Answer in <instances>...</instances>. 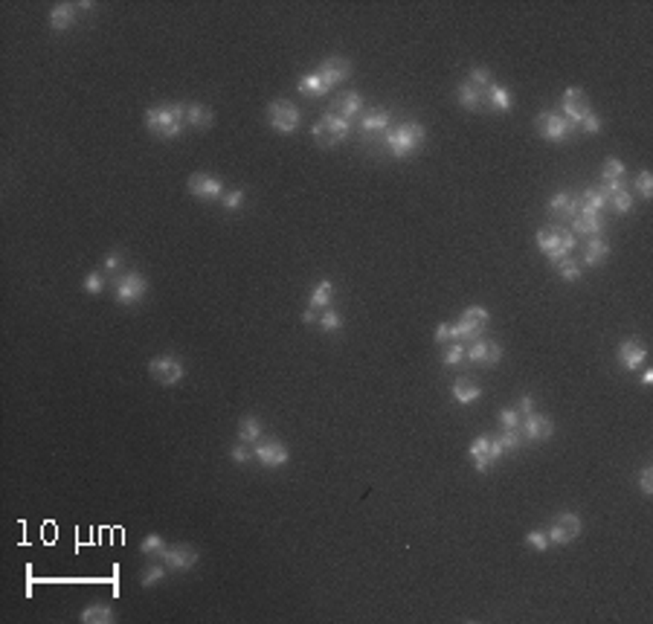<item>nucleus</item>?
<instances>
[{"label":"nucleus","mask_w":653,"mask_h":624,"mask_svg":"<svg viewBox=\"0 0 653 624\" xmlns=\"http://www.w3.org/2000/svg\"><path fill=\"white\" fill-rule=\"evenodd\" d=\"M607 192L604 189H587L584 195L578 198V206L581 209H587V212H601L604 206H607Z\"/></svg>","instance_id":"32"},{"label":"nucleus","mask_w":653,"mask_h":624,"mask_svg":"<svg viewBox=\"0 0 653 624\" xmlns=\"http://www.w3.org/2000/svg\"><path fill=\"white\" fill-rule=\"evenodd\" d=\"M348 134H351V122L343 119L340 114H334V111H328V114L311 128V137H314V142H316L320 149L337 146V142H343Z\"/></svg>","instance_id":"5"},{"label":"nucleus","mask_w":653,"mask_h":624,"mask_svg":"<svg viewBox=\"0 0 653 624\" xmlns=\"http://www.w3.org/2000/svg\"><path fill=\"white\" fill-rule=\"evenodd\" d=\"M535 128H537V134H540L543 139H549V142H567V139L578 131L567 116H563V114H555V111H543V114H537Z\"/></svg>","instance_id":"6"},{"label":"nucleus","mask_w":653,"mask_h":624,"mask_svg":"<svg viewBox=\"0 0 653 624\" xmlns=\"http://www.w3.org/2000/svg\"><path fill=\"white\" fill-rule=\"evenodd\" d=\"M148 374L157 381V383H163V386H174V383H180L183 381V363L174 358V354H157V358L148 360Z\"/></svg>","instance_id":"10"},{"label":"nucleus","mask_w":653,"mask_h":624,"mask_svg":"<svg viewBox=\"0 0 653 624\" xmlns=\"http://www.w3.org/2000/svg\"><path fill=\"white\" fill-rule=\"evenodd\" d=\"M186 186H189V192L195 195V198H201V201H215V198H221V195H224L221 181H218V177H213V174H206V172L192 174Z\"/></svg>","instance_id":"17"},{"label":"nucleus","mask_w":653,"mask_h":624,"mask_svg":"<svg viewBox=\"0 0 653 624\" xmlns=\"http://www.w3.org/2000/svg\"><path fill=\"white\" fill-rule=\"evenodd\" d=\"M520 421H523V416L517 413V409H502V413H500L502 430H520Z\"/></svg>","instance_id":"46"},{"label":"nucleus","mask_w":653,"mask_h":624,"mask_svg":"<svg viewBox=\"0 0 653 624\" xmlns=\"http://www.w3.org/2000/svg\"><path fill=\"white\" fill-rule=\"evenodd\" d=\"M581 531H584V523H581V517L567 511V514H558L552 520V528L546 531V538H549L552 546H567L572 540L581 538Z\"/></svg>","instance_id":"9"},{"label":"nucleus","mask_w":653,"mask_h":624,"mask_svg":"<svg viewBox=\"0 0 653 624\" xmlns=\"http://www.w3.org/2000/svg\"><path fill=\"white\" fill-rule=\"evenodd\" d=\"M433 340H436V343H441V346L450 343V326H447V323H441V326L436 328V337H433Z\"/></svg>","instance_id":"54"},{"label":"nucleus","mask_w":653,"mask_h":624,"mask_svg":"<svg viewBox=\"0 0 653 624\" xmlns=\"http://www.w3.org/2000/svg\"><path fill=\"white\" fill-rule=\"evenodd\" d=\"M424 139H427V131H424V125L421 122H401V125H395V128H390L383 134L386 149H390L395 157H410L418 146H424Z\"/></svg>","instance_id":"2"},{"label":"nucleus","mask_w":653,"mask_h":624,"mask_svg":"<svg viewBox=\"0 0 653 624\" xmlns=\"http://www.w3.org/2000/svg\"><path fill=\"white\" fill-rule=\"evenodd\" d=\"M517 413H520V416H532V413H535V398H532V395H523V398L517 401Z\"/></svg>","instance_id":"53"},{"label":"nucleus","mask_w":653,"mask_h":624,"mask_svg":"<svg viewBox=\"0 0 653 624\" xmlns=\"http://www.w3.org/2000/svg\"><path fill=\"white\" fill-rule=\"evenodd\" d=\"M636 189H639V195L645 201H650L653 198V174L645 169V172H639V177H636Z\"/></svg>","instance_id":"45"},{"label":"nucleus","mask_w":653,"mask_h":624,"mask_svg":"<svg viewBox=\"0 0 653 624\" xmlns=\"http://www.w3.org/2000/svg\"><path fill=\"white\" fill-rule=\"evenodd\" d=\"M502 360V346L497 340H473L468 346V363H476V366H497Z\"/></svg>","instance_id":"15"},{"label":"nucleus","mask_w":653,"mask_h":624,"mask_svg":"<svg viewBox=\"0 0 653 624\" xmlns=\"http://www.w3.org/2000/svg\"><path fill=\"white\" fill-rule=\"evenodd\" d=\"M537 247L543 250L546 256H549L552 264H558L560 259H567L572 250H575V233L569 227H558V224H549V227H543L537 229Z\"/></svg>","instance_id":"3"},{"label":"nucleus","mask_w":653,"mask_h":624,"mask_svg":"<svg viewBox=\"0 0 653 624\" xmlns=\"http://www.w3.org/2000/svg\"><path fill=\"white\" fill-rule=\"evenodd\" d=\"M119 264H122V253H108L105 256V273H116L119 271Z\"/></svg>","instance_id":"52"},{"label":"nucleus","mask_w":653,"mask_h":624,"mask_svg":"<svg viewBox=\"0 0 653 624\" xmlns=\"http://www.w3.org/2000/svg\"><path fill=\"white\" fill-rule=\"evenodd\" d=\"M493 439L502 444L505 453H517V450L523 448V433H520V430H502L500 436H493Z\"/></svg>","instance_id":"37"},{"label":"nucleus","mask_w":653,"mask_h":624,"mask_svg":"<svg viewBox=\"0 0 653 624\" xmlns=\"http://www.w3.org/2000/svg\"><path fill=\"white\" fill-rule=\"evenodd\" d=\"M601 189L607 192V198H610V195L622 192V189H627V186H624V181H604V186H601Z\"/></svg>","instance_id":"56"},{"label":"nucleus","mask_w":653,"mask_h":624,"mask_svg":"<svg viewBox=\"0 0 653 624\" xmlns=\"http://www.w3.org/2000/svg\"><path fill=\"white\" fill-rule=\"evenodd\" d=\"M320 79L325 82V87L331 91V87H337L340 82H346L348 76H351V61L348 59H343V56H328L323 64H320Z\"/></svg>","instance_id":"16"},{"label":"nucleus","mask_w":653,"mask_h":624,"mask_svg":"<svg viewBox=\"0 0 653 624\" xmlns=\"http://www.w3.org/2000/svg\"><path fill=\"white\" fill-rule=\"evenodd\" d=\"M470 462H473V468L479 471V473H488L493 468V462H491V439L488 436H476L473 444H470V450H468Z\"/></svg>","instance_id":"21"},{"label":"nucleus","mask_w":653,"mask_h":624,"mask_svg":"<svg viewBox=\"0 0 653 624\" xmlns=\"http://www.w3.org/2000/svg\"><path fill=\"white\" fill-rule=\"evenodd\" d=\"M520 433H523V441H549L552 433H555V421L549 416H543V413L523 416Z\"/></svg>","instance_id":"13"},{"label":"nucleus","mask_w":653,"mask_h":624,"mask_svg":"<svg viewBox=\"0 0 653 624\" xmlns=\"http://www.w3.org/2000/svg\"><path fill=\"white\" fill-rule=\"evenodd\" d=\"M229 459H233L236 465H247V462L253 459V448H247V444H236V448L229 450Z\"/></svg>","instance_id":"49"},{"label":"nucleus","mask_w":653,"mask_h":624,"mask_svg":"<svg viewBox=\"0 0 653 624\" xmlns=\"http://www.w3.org/2000/svg\"><path fill=\"white\" fill-rule=\"evenodd\" d=\"M102 288H105V276L102 273H87L84 276V294H91V296H99L102 294Z\"/></svg>","instance_id":"44"},{"label":"nucleus","mask_w":653,"mask_h":624,"mask_svg":"<svg viewBox=\"0 0 653 624\" xmlns=\"http://www.w3.org/2000/svg\"><path fill=\"white\" fill-rule=\"evenodd\" d=\"M331 296H334V284L325 279V282H320V284H316V288L311 291V308H314V311L328 308V305H331Z\"/></svg>","instance_id":"34"},{"label":"nucleus","mask_w":653,"mask_h":624,"mask_svg":"<svg viewBox=\"0 0 653 624\" xmlns=\"http://www.w3.org/2000/svg\"><path fill=\"white\" fill-rule=\"evenodd\" d=\"M555 271H558V276H560L563 282H578V279H581V273H584V267H581L578 261H572V259L567 256V259H560V261L555 264Z\"/></svg>","instance_id":"36"},{"label":"nucleus","mask_w":653,"mask_h":624,"mask_svg":"<svg viewBox=\"0 0 653 624\" xmlns=\"http://www.w3.org/2000/svg\"><path fill=\"white\" fill-rule=\"evenodd\" d=\"M334 114H340L343 119H348V122H351V116L363 114V96H360L358 91L343 93V96L337 99V105H334Z\"/></svg>","instance_id":"26"},{"label":"nucleus","mask_w":653,"mask_h":624,"mask_svg":"<svg viewBox=\"0 0 653 624\" xmlns=\"http://www.w3.org/2000/svg\"><path fill=\"white\" fill-rule=\"evenodd\" d=\"M465 360H468V346L459 343V340H453L445 349V354H441V363H445V366H462Z\"/></svg>","instance_id":"35"},{"label":"nucleus","mask_w":653,"mask_h":624,"mask_svg":"<svg viewBox=\"0 0 653 624\" xmlns=\"http://www.w3.org/2000/svg\"><path fill=\"white\" fill-rule=\"evenodd\" d=\"M76 3H56L49 9V26L56 29V32H64L76 24Z\"/></svg>","instance_id":"22"},{"label":"nucleus","mask_w":653,"mask_h":624,"mask_svg":"<svg viewBox=\"0 0 653 624\" xmlns=\"http://www.w3.org/2000/svg\"><path fill=\"white\" fill-rule=\"evenodd\" d=\"M163 549H166V543H163L160 534H148V538L143 540V546H139V551H143V555H148V558H160Z\"/></svg>","instance_id":"41"},{"label":"nucleus","mask_w":653,"mask_h":624,"mask_svg":"<svg viewBox=\"0 0 653 624\" xmlns=\"http://www.w3.org/2000/svg\"><path fill=\"white\" fill-rule=\"evenodd\" d=\"M221 204H224L226 209H238V206L244 204V192H241V189H233V192L221 195Z\"/></svg>","instance_id":"50"},{"label":"nucleus","mask_w":653,"mask_h":624,"mask_svg":"<svg viewBox=\"0 0 653 624\" xmlns=\"http://www.w3.org/2000/svg\"><path fill=\"white\" fill-rule=\"evenodd\" d=\"M320 328L323 331H340L343 328V317L337 314V311H331V308H325V314H320Z\"/></svg>","instance_id":"42"},{"label":"nucleus","mask_w":653,"mask_h":624,"mask_svg":"<svg viewBox=\"0 0 653 624\" xmlns=\"http://www.w3.org/2000/svg\"><path fill=\"white\" fill-rule=\"evenodd\" d=\"M456 96H459V105H462L465 111H482V105H485V91H479V87L470 84V82L459 84Z\"/></svg>","instance_id":"24"},{"label":"nucleus","mask_w":653,"mask_h":624,"mask_svg":"<svg viewBox=\"0 0 653 624\" xmlns=\"http://www.w3.org/2000/svg\"><path fill=\"white\" fill-rule=\"evenodd\" d=\"M261 421L256 418V416H244L241 421H238V436H241V441L244 444H256L259 439H261Z\"/></svg>","instance_id":"33"},{"label":"nucleus","mask_w":653,"mask_h":624,"mask_svg":"<svg viewBox=\"0 0 653 624\" xmlns=\"http://www.w3.org/2000/svg\"><path fill=\"white\" fill-rule=\"evenodd\" d=\"M82 624H114L116 616L111 607H105V604H91V607H84L82 616H79Z\"/></svg>","instance_id":"30"},{"label":"nucleus","mask_w":653,"mask_h":624,"mask_svg":"<svg viewBox=\"0 0 653 624\" xmlns=\"http://www.w3.org/2000/svg\"><path fill=\"white\" fill-rule=\"evenodd\" d=\"M213 122H215V114L206 111L201 102H189V105H186V125H189V128L203 131V128H209Z\"/></svg>","instance_id":"25"},{"label":"nucleus","mask_w":653,"mask_h":624,"mask_svg":"<svg viewBox=\"0 0 653 624\" xmlns=\"http://www.w3.org/2000/svg\"><path fill=\"white\" fill-rule=\"evenodd\" d=\"M645 360H647V349H645V343L639 340V337H627V340L619 346V363H622V369L636 372L639 366H645Z\"/></svg>","instance_id":"18"},{"label":"nucleus","mask_w":653,"mask_h":624,"mask_svg":"<svg viewBox=\"0 0 653 624\" xmlns=\"http://www.w3.org/2000/svg\"><path fill=\"white\" fill-rule=\"evenodd\" d=\"M268 122H270V128L279 131V134H296L299 122H302V114H299V108L293 102L276 99V102L268 105Z\"/></svg>","instance_id":"7"},{"label":"nucleus","mask_w":653,"mask_h":624,"mask_svg":"<svg viewBox=\"0 0 653 624\" xmlns=\"http://www.w3.org/2000/svg\"><path fill=\"white\" fill-rule=\"evenodd\" d=\"M525 543L532 546L535 551H546V549L552 546L549 538H546V531H528V534H525Z\"/></svg>","instance_id":"47"},{"label":"nucleus","mask_w":653,"mask_h":624,"mask_svg":"<svg viewBox=\"0 0 653 624\" xmlns=\"http://www.w3.org/2000/svg\"><path fill=\"white\" fill-rule=\"evenodd\" d=\"M468 82H470V84H476L479 91H485L488 84H493V76H491V70H488V67H473V70H470V76H468Z\"/></svg>","instance_id":"43"},{"label":"nucleus","mask_w":653,"mask_h":624,"mask_svg":"<svg viewBox=\"0 0 653 624\" xmlns=\"http://www.w3.org/2000/svg\"><path fill=\"white\" fill-rule=\"evenodd\" d=\"M607 256H610V244H607L604 238H590V244L584 247V264H587V267L601 264Z\"/></svg>","instance_id":"31"},{"label":"nucleus","mask_w":653,"mask_h":624,"mask_svg":"<svg viewBox=\"0 0 653 624\" xmlns=\"http://www.w3.org/2000/svg\"><path fill=\"white\" fill-rule=\"evenodd\" d=\"M198 558H201V551L195 546H189V543H174V546H166L160 551V561L169 569H174V572H189V569H195Z\"/></svg>","instance_id":"11"},{"label":"nucleus","mask_w":653,"mask_h":624,"mask_svg":"<svg viewBox=\"0 0 653 624\" xmlns=\"http://www.w3.org/2000/svg\"><path fill=\"white\" fill-rule=\"evenodd\" d=\"M578 131H584V134H590V137H595L598 131H601V119H598L592 111L581 119V125H578Z\"/></svg>","instance_id":"48"},{"label":"nucleus","mask_w":653,"mask_h":624,"mask_svg":"<svg viewBox=\"0 0 653 624\" xmlns=\"http://www.w3.org/2000/svg\"><path fill=\"white\" fill-rule=\"evenodd\" d=\"M166 563H154V566H148V569H143L139 572V584L143 586H154V584H160L163 578H166Z\"/></svg>","instance_id":"38"},{"label":"nucleus","mask_w":653,"mask_h":624,"mask_svg":"<svg viewBox=\"0 0 653 624\" xmlns=\"http://www.w3.org/2000/svg\"><path fill=\"white\" fill-rule=\"evenodd\" d=\"M560 108H563V116H567L575 128L581 125V119H584L592 108H590V96L581 91V87H569L567 93H563V99H560Z\"/></svg>","instance_id":"14"},{"label":"nucleus","mask_w":653,"mask_h":624,"mask_svg":"<svg viewBox=\"0 0 653 624\" xmlns=\"http://www.w3.org/2000/svg\"><path fill=\"white\" fill-rule=\"evenodd\" d=\"M601 172H604V181H622V177H624V163H622L619 157H607Z\"/></svg>","instance_id":"40"},{"label":"nucleus","mask_w":653,"mask_h":624,"mask_svg":"<svg viewBox=\"0 0 653 624\" xmlns=\"http://www.w3.org/2000/svg\"><path fill=\"white\" fill-rule=\"evenodd\" d=\"M253 459L259 462V465H264V468H282V465H288L291 453H288V448L282 441L268 439V441H256L253 444Z\"/></svg>","instance_id":"12"},{"label":"nucleus","mask_w":653,"mask_h":624,"mask_svg":"<svg viewBox=\"0 0 653 624\" xmlns=\"http://www.w3.org/2000/svg\"><path fill=\"white\" fill-rule=\"evenodd\" d=\"M485 105L491 111H500V114H505V111H511V93L505 91L502 84H488L485 87Z\"/></svg>","instance_id":"27"},{"label":"nucleus","mask_w":653,"mask_h":624,"mask_svg":"<svg viewBox=\"0 0 653 624\" xmlns=\"http://www.w3.org/2000/svg\"><path fill=\"white\" fill-rule=\"evenodd\" d=\"M572 233L575 236H590V238H598L604 233V218H601V212H587V209H581L578 206V215L572 218Z\"/></svg>","instance_id":"19"},{"label":"nucleus","mask_w":653,"mask_h":624,"mask_svg":"<svg viewBox=\"0 0 653 624\" xmlns=\"http://www.w3.org/2000/svg\"><path fill=\"white\" fill-rule=\"evenodd\" d=\"M146 128L157 139H178L186 125V102H163L146 111Z\"/></svg>","instance_id":"1"},{"label":"nucleus","mask_w":653,"mask_h":624,"mask_svg":"<svg viewBox=\"0 0 653 624\" xmlns=\"http://www.w3.org/2000/svg\"><path fill=\"white\" fill-rule=\"evenodd\" d=\"M450 395H453V401L456 404H473V401H479L482 398V386L479 383H473V381H468V378H459L453 386H450Z\"/></svg>","instance_id":"23"},{"label":"nucleus","mask_w":653,"mask_h":624,"mask_svg":"<svg viewBox=\"0 0 653 624\" xmlns=\"http://www.w3.org/2000/svg\"><path fill=\"white\" fill-rule=\"evenodd\" d=\"M148 294V279L143 273H122L114 282V299L119 305H137L139 299Z\"/></svg>","instance_id":"8"},{"label":"nucleus","mask_w":653,"mask_h":624,"mask_svg":"<svg viewBox=\"0 0 653 624\" xmlns=\"http://www.w3.org/2000/svg\"><path fill=\"white\" fill-rule=\"evenodd\" d=\"M491 323V314L488 308L482 305H470L462 311V317H459V323L450 326V343L459 340V343H465V340H479V337H485V328Z\"/></svg>","instance_id":"4"},{"label":"nucleus","mask_w":653,"mask_h":624,"mask_svg":"<svg viewBox=\"0 0 653 624\" xmlns=\"http://www.w3.org/2000/svg\"><path fill=\"white\" fill-rule=\"evenodd\" d=\"M302 319H305V323H308V326H311V323H320V314H316L314 308H308V311L302 314Z\"/></svg>","instance_id":"57"},{"label":"nucleus","mask_w":653,"mask_h":624,"mask_svg":"<svg viewBox=\"0 0 653 624\" xmlns=\"http://www.w3.org/2000/svg\"><path fill=\"white\" fill-rule=\"evenodd\" d=\"M505 456V450H502V444L497 441V439H491V462H493V465H497V462Z\"/></svg>","instance_id":"55"},{"label":"nucleus","mask_w":653,"mask_h":624,"mask_svg":"<svg viewBox=\"0 0 653 624\" xmlns=\"http://www.w3.org/2000/svg\"><path fill=\"white\" fill-rule=\"evenodd\" d=\"M639 488L645 496H653V468L650 465L642 468V473H639Z\"/></svg>","instance_id":"51"},{"label":"nucleus","mask_w":653,"mask_h":624,"mask_svg":"<svg viewBox=\"0 0 653 624\" xmlns=\"http://www.w3.org/2000/svg\"><path fill=\"white\" fill-rule=\"evenodd\" d=\"M650 383H653V372L647 369V372L642 374V386H650Z\"/></svg>","instance_id":"58"},{"label":"nucleus","mask_w":653,"mask_h":624,"mask_svg":"<svg viewBox=\"0 0 653 624\" xmlns=\"http://www.w3.org/2000/svg\"><path fill=\"white\" fill-rule=\"evenodd\" d=\"M390 111H369V114H363V119H360V137L369 142L372 137H381V134H386L390 131Z\"/></svg>","instance_id":"20"},{"label":"nucleus","mask_w":653,"mask_h":624,"mask_svg":"<svg viewBox=\"0 0 653 624\" xmlns=\"http://www.w3.org/2000/svg\"><path fill=\"white\" fill-rule=\"evenodd\" d=\"M549 212L552 215H563V218H575L578 215V198H572L569 192H558L555 198L549 201Z\"/></svg>","instance_id":"28"},{"label":"nucleus","mask_w":653,"mask_h":624,"mask_svg":"<svg viewBox=\"0 0 653 624\" xmlns=\"http://www.w3.org/2000/svg\"><path fill=\"white\" fill-rule=\"evenodd\" d=\"M607 206H613L615 212H619V215H627V212H633V198H630V192H627V189H622V192L610 195Z\"/></svg>","instance_id":"39"},{"label":"nucleus","mask_w":653,"mask_h":624,"mask_svg":"<svg viewBox=\"0 0 653 624\" xmlns=\"http://www.w3.org/2000/svg\"><path fill=\"white\" fill-rule=\"evenodd\" d=\"M296 91L302 93V96H311V99H320V96H325L328 93V87H325V82L320 79V73H305L302 79L296 82Z\"/></svg>","instance_id":"29"}]
</instances>
